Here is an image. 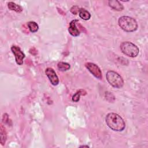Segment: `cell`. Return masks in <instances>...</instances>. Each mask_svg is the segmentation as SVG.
Returning a JSON list of instances; mask_svg holds the SVG:
<instances>
[{
	"label": "cell",
	"mask_w": 148,
	"mask_h": 148,
	"mask_svg": "<svg viewBox=\"0 0 148 148\" xmlns=\"http://www.w3.org/2000/svg\"><path fill=\"white\" fill-rule=\"evenodd\" d=\"M108 126L113 131H122L125 127V124L122 117L117 113H109L105 117Z\"/></svg>",
	"instance_id": "6da1fadb"
},
{
	"label": "cell",
	"mask_w": 148,
	"mask_h": 148,
	"mask_svg": "<svg viewBox=\"0 0 148 148\" xmlns=\"http://www.w3.org/2000/svg\"><path fill=\"white\" fill-rule=\"evenodd\" d=\"M118 23L120 27L126 32H134L138 29V23L132 17L129 16H121L119 18Z\"/></svg>",
	"instance_id": "7a4b0ae2"
},
{
	"label": "cell",
	"mask_w": 148,
	"mask_h": 148,
	"mask_svg": "<svg viewBox=\"0 0 148 148\" xmlns=\"http://www.w3.org/2000/svg\"><path fill=\"white\" fill-rule=\"evenodd\" d=\"M106 78L109 84L114 88H120L124 85L122 77L115 71H108L106 74Z\"/></svg>",
	"instance_id": "3957f363"
},
{
	"label": "cell",
	"mask_w": 148,
	"mask_h": 148,
	"mask_svg": "<svg viewBox=\"0 0 148 148\" xmlns=\"http://www.w3.org/2000/svg\"><path fill=\"white\" fill-rule=\"evenodd\" d=\"M120 49L123 54L130 57H136L139 52V49L136 45L128 41L123 42L120 45Z\"/></svg>",
	"instance_id": "277c9868"
},
{
	"label": "cell",
	"mask_w": 148,
	"mask_h": 148,
	"mask_svg": "<svg viewBox=\"0 0 148 148\" xmlns=\"http://www.w3.org/2000/svg\"><path fill=\"white\" fill-rule=\"evenodd\" d=\"M11 50L15 57V60L17 65H21L24 62V58L25 56V54L21 51V49L16 45H13L11 47Z\"/></svg>",
	"instance_id": "5b68a950"
},
{
	"label": "cell",
	"mask_w": 148,
	"mask_h": 148,
	"mask_svg": "<svg viewBox=\"0 0 148 148\" xmlns=\"http://www.w3.org/2000/svg\"><path fill=\"white\" fill-rule=\"evenodd\" d=\"M85 66L96 78L99 79H102V72L97 65L92 62H87L85 64Z\"/></svg>",
	"instance_id": "8992f818"
},
{
	"label": "cell",
	"mask_w": 148,
	"mask_h": 148,
	"mask_svg": "<svg viewBox=\"0 0 148 148\" xmlns=\"http://www.w3.org/2000/svg\"><path fill=\"white\" fill-rule=\"evenodd\" d=\"M45 73L48 77L50 83L53 86H57L59 83V79L55 71L51 68H47L45 70Z\"/></svg>",
	"instance_id": "52a82bcc"
},
{
	"label": "cell",
	"mask_w": 148,
	"mask_h": 148,
	"mask_svg": "<svg viewBox=\"0 0 148 148\" xmlns=\"http://www.w3.org/2000/svg\"><path fill=\"white\" fill-rule=\"evenodd\" d=\"M77 21H78L77 20H73L71 21L69 23L68 31H69V33L73 36H77L80 35V31L77 29L76 25V23Z\"/></svg>",
	"instance_id": "ba28073f"
},
{
	"label": "cell",
	"mask_w": 148,
	"mask_h": 148,
	"mask_svg": "<svg viewBox=\"0 0 148 148\" xmlns=\"http://www.w3.org/2000/svg\"><path fill=\"white\" fill-rule=\"evenodd\" d=\"M109 6L116 11H121L124 9L123 5L117 0H110L108 1Z\"/></svg>",
	"instance_id": "9c48e42d"
},
{
	"label": "cell",
	"mask_w": 148,
	"mask_h": 148,
	"mask_svg": "<svg viewBox=\"0 0 148 148\" xmlns=\"http://www.w3.org/2000/svg\"><path fill=\"white\" fill-rule=\"evenodd\" d=\"M8 7L10 10H14L17 13H20L23 10V8L20 5H17L13 2H9L8 3Z\"/></svg>",
	"instance_id": "30bf717a"
},
{
	"label": "cell",
	"mask_w": 148,
	"mask_h": 148,
	"mask_svg": "<svg viewBox=\"0 0 148 148\" xmlns=\"http://www.w3.org/2000/svg\"><path fill=\"white\" fill-rule=\"evenodd\" d=\"M80 17L84 20H88L91 17V14L89 12L84 8H80L79 12Z\"/></svg>",
	"instance_id": "8fae6325"
},
{
	"label": "cell",
	"mask_w": 148,
	"mask_h": 148,
	"mask_svg": "<svg viewBox=\"0 0 148 148\" xmlns=\"http://www.w3.org/2000/svg\"><path fill=\"white\" fill-rule=\"evenodd\" d=\"M0 136H1V139L0 142L1 144L3 146L6 142V132L5 130V128L3 126L2 124L1 125L0 128Z\"/></svg>",
	"instance_id": "7c38bea8"
},
{
	"label": "cell",
	"mask_w": 148,
	"mask_h": 148,
	"mask_svg": "<svg viewBox=\"0 0 148 148\" xmlns=\"http://www.w3.org/2000/svg\"><path fill=\"white\" fill-rule=\"evenodd\" d=\"M86 94V91L83 89H80L79 91H77L73 96L72 98V100L73 102H77L79 101L80 97L81 95H84Z\"/></svg>",
	"instance_id": "4fadbf2b"
},
{
	"label": "cell",
	"mask_w": 148,
	"mask_h": 148,
	"mask_svg": "<svg viewBox=\"0 0 148 148\" xmlns=\"http://www.w3.org/2000/svg\"><path fill=\"white\" fill-rule=\"evenodd\" d=\"M27 25L29 31L32 33L37 32L39 29L38 25L35 21H29L27 23Z\"/></svg>",
	"instance_id": "5bb4252c"
},
{
	"label": "cell",
	"mask_w": 148,
	"mask_h": 148,
	"mask_svg": "<svg viewBox=\"0 0 148 148\" xmlns=\"http://www.w3.org/2000/svg\"><path fill=\"white\" fill-rule=\"evenodd\" d=\"M57 67L58 69L61 71H66L70 69L71 65L65 62H60L57 64Z\"/></svg>",
	"instance_id": "9a60e30c"
},
{
	"label": "cell",
	"mask_w": 148,
	"mask_h": 148,
	"mask_svg": "<svg viewBox=\"0 0 148 148\" xmlns=\"http://www.w3.org/2000/svg\"><path fill=\"white\" fill-rule=\"evenodd\" d=\"M79 10H80V8H79V6L77 5H75V6H73L71 8L70 10H71V13H73V14H77V13H79Z\"/></svg>",
	"instance_id": "2e32d148"
},
{
	"label": "cell",
	"mask_w": 148,
	"mask_h": 148,
	"mask_svg": "<svg viewBox=\"0 0 148 148\" xmlns=\"http://www.w3.org/2000/svg\"><path fill=\"white\" fill-rule=\"evenodd\" d=\"M9 117H8V115L7 113H5L3 114V118H2V121L5 123V124H6L9 122Z\"/></svg>",
	"instance_id": "e0dca14e"
},
{
	"label": "cell",
	"mask_w": 148,
	"mask_h": 148,
	"mask_svg": "<svg viewBox=\"0 0 148 148\" xmlns=\"http://www.w3.org/2000/svg\"><path fill=\"white\" fill-rule=\"evenodd\" d=\"M80 147H88V146H87V145H83V146H80Z\"/></svg>",
	"instance_id": "ac0fdd59"
}]
</instances>
